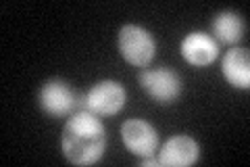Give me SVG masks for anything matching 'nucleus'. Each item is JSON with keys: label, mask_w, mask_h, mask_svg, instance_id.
Wrapping results in <instances>:
<instances>
[{"label": "nucleus", "mask_w": 250, "mask_h": 167, "mask_svg": "<svg viewBox=\"0 0 250 167\" xmlns=\"http://www.w3.org/2000/svg\"><path fill=\"white\" fill-rule=\"evenodd\" d=\"M62 155L73 165H94L104 155L106 130L92 111H75L69 115L61 136Z\"/></svg>", "instance_id": "obj_1"}, {"label": "nucleus", "mask_w": 250, "mask_h": 167, "mask_svg": "<svg viewBox=\"0 0 250 167\" xmlns=\"http://www.w3.org/2000/svg\"><path fill=\"white\" fill-rule=\"evenodd\" d=\"M140 88L150 96L156 105H173L182 94V79L169 67L142 69L138 75Z\"/></svg>", "instance_id": "obj_2"}, {"label": "nucleus", "mask_w": 250, "mask_h": 167, "mask_svg": "<svg viewBox=\"0 0 250 167\" xmlns=\"http://www.w3.org/2000/svg\"><path fill=\"white\" fill-rule=\"evenodd\" d=\"M117 46L121 57L134 67H146L156 52L152 34L140 25H123L117 36Z\"/></svg>", "instance_id": "obj_3"}, {"label": "nucleus", "mask_w": 250, "mask_h": 167, "mask_svg": "<svg viewBox=\"0 0 250 167\" xmlns=\"http://www.w3.org/2000/svg\"><path fill=\"white\" fill-rule=\"evenodd\" d=\"M38 105L50 117H67L77 111V92L65 79H46L38 90Z\"/></svg>", "instance_id": "obj_4"}, {"label": "nucleus", "mask_w": 250, "mask_h": 167, "mask_svg": "<svg viewBox=\"0 0 250 167\" xmlns=\"http://www.w3.org/2000/svg\"><path fill=\"white\" fill-rule=\"evenodd\" d=\"M85 102H88V111H92L94 115L111 117L125 107L127 92L115 79H100L85 92Z\"/></svg>", "instance_id": "obj_5"}, {"label": "nucleus", "mask_w": 250, "mask_h": 167, "mask_svg": "<svg viewBox=\"0 0 250 167\" xmlns=\"http://www.w3.org/2000/svg\"><path fill=\"white\" fill-rule=\"evenodd\" d=\"M121 140L136 157H152L159 150V132L144 119H127L121 125Z\"/></svg>", "instance_id": "obj_6"}, {"label": "nucleus", "mask_w": 250, "mask_h": 167, "mask_svg": "<svg viewBox=\"0 0 250 167\" xmlns=\"http://www.w3.org/2000/svg\"><path fill=\"white\" fill-rule=\"evenodd\" d=\"M200 157V146L192 136L177 134L171 136L159 150V163L165 167H188L194 165Z\"/></svg>", "instance_id": "obj_7"}, {"label": "nucleus", "mask_w": 250, "mask_h": 167, "mask_svg": "<svg viewBox=\"0 0 250 167\" xmlns=\"http://www.w3.org/2000/svg\"><path fill=\"white\" fill-rule=\"evenodd\" d=\"M179 50H182L184 61L194 67H207L219 57L217 40L205 31H190L188 36H184Z\"/></svg>", "instance_id": "obj_8"}, {"label": "nucleus", "mask_w": 250, "mask_h": 167, "mask_svg": "<svg viewBox=\"0 0 250 167\" xmlns=\"http://www.w3.org/2000/svg\"><path fill=\"white\" fill-rule=\"evenodd\" d=\"M221 73L225 82L233 88L248 90L250 88V57L246 48H231L225 52L221 63Z\"/></svg>", "instance_id": "obj_9"}, {"label": "nucleus", "mask_w": 250, "mask_h": 167, "mask_svg": "<svg viewBox=\"0 0 250 167\" xmlns=\"http://www.w3.org/2000/svg\"><path fill=\"white\" fill-rule=\"evenodd\" d=\"M213 36L223 44H236L244 36V19L236 11H221L210 23Z\"/></svg>", "instance_id": "obj_10"}]
</instances>
